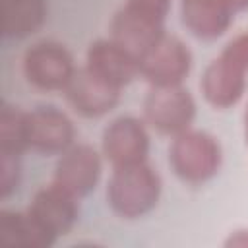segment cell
<instances>
[{
    "label": "cell",
    "mask_w": 248,
    "mask_h": 248,
    "mask_svg": "<svg viewBox=\"0 0 248 248\" xmlns=\"http://www.w3.org/2000/svg\"><path fill=\"white\" fill-rule=\"evenodd\" d=\"M107 203L114 215L126 221L149 215L161 200L163 180L147 163L112 167L107 182Z\"/></svg>",
    "instance_id": "obj_1"
},
{
    "label": "cell",
    "mask_w": 248,
    "mask_h": 248,
    "mask_svg": "<svg viewBox=\"0 0 248 248\" xmlns=\"http://www.w3.org/2000/svg\"><path fill=\"white\" fill-rule=\"evenodd\" d=\"M169 165L182 182L203 184L215 178L221 170L223 147L213 134L188 128L186 132L170 138Z\"/></svg>",
    "instance_id": "obj_2"
},
{
    "label": "cell",
    "mask_w": 248,
    "mask_h": 248,
    "mask_svg": "<svg viewBox=\"0 0 248 248\" xmlns=\"http://www.w3.org/2000/svg\"><path fill=\"white\" fill-rule=\"evenodd\" d=\"M21 68L25 81L46 93H62L78 70L72 52L62 43L50 39L31 45L23 54Z\"/></svg>",
    "instance_id": "obj_3"
},
{
    "label": "cell",
    "mask_w": 248,
    "mask_h": 248,
    "mask_svg": "<svg viewBox=\"0 0 248 248\" xmlns=\"http://www.w3.org/2000/svg\"><path fill=\"white\" fill-rule=\"evenodd\" d=\"M141 112L149 130L159 136L174 138L192 128L196 118V101L184 85L149 87Z\"/></svg>",
    "instance_id": "obj_4"
},
{
    "label": "cell",
    "mask_w": 248,
    "mask_h": 248,
    "mask_svg": "<svg viewBox=\"0 0 248 248\" xmlns=\"http://www.w3.org/2000/svg\"><path fill=\"white\" fill-rule=\"evenodd\" d=\"M192 52L188 45L165 33L151 48L140 56V78H143L149 87H174L182 85L192 70Z\"/></svg>",
    "instance_id": "obj_5"
},
{
    "label": "cell",
    "mask_w": 248,
    "mask_h": 248,
    "mask_svg": "<svg viewBox=\"0 0 248 248\" xmlns=\"http://www.w3.org/2000/svg\"><path fill=\"white\" fill-rule=\"evenodd\" d=\"M101 153L110 167H126L147 161L149 126L143 118L132 114L110 120L101 134Z\"/></svg>",
    "instance_id": "obj_6"
},
{
    "label": "cell",
    "mask_w": 248,
    "mask_h": 248,
    "mask_svg": "<svg viewBox=\"0 0 248 248\" xmlns=\"http://www.w3.org/2000/svg\"><path fill=\"white\" fill-rule=\"evenodd\" d=\"M25 134L29 151L41 155H62L76 143L72 118L50 105H41L25 112Z\"/></svg>",
    "instance_id": "obj_7"
},
{
    "label": "cell",
    "mask_w": 248,
    "mask_h": 248,
    "mask_svg": "<svg viewBox=\"0 0 248 248\" xmlns=\"http://www.w3.org/2000/svg\"><path fill=\"white\" fill-rule=\"evenodd\" d=\"M103 161L101 149L89 143H74L58 157L52 182L81 200L97 188L103 174Z\"/></svg>",
    "instance_id": "obj_8"
},
{
    "label": "cell",
    "mask_w": 248,
    "mask_h": 248,
    "mask_svg": "<svg viewBox=\"0 0 248 248\" xmlns=\"http://www.w3.org/2000/svg\"><path fill=\"white\" fill-rule=\"evenodd\" d=\"M68 107L81 118H103L120 103L122 89L103 81L85 66H79L62 91Z\"/></svg>",
    "instance_id": "obj_9"
},
{
    "label": "cell",
    "mask_w": 248,
    "mask_h": 248,
    "mask_svg": "<svg viewBox=\"0 0 248 248\" xmlns=\"http://www.w3.org/2000/svg\"><path fill=\"white\" fill-rule=\"evenodd\" d=\"M83 66L118 89H124L136 78H140V58L112 37L95 39L89 43Z\"/></svg>",
    "instance_id": "obj_10"
},
{
    "label": "cell",
    "mask_w": 248,
    "mask_h": 248,
    "mask_svg": "<svg viewBox=\"0 0 248 248\" xmlns=\"http://www.w3.org/2000/svg\"><path fill=\"white\" fill-rule=\"evenodd\" d=\"M27 211L46 231L60 238L76 227L79 219V200L58 184L50 182L33 194Z\"/></svg>",
    "instance_id": "obj_11"
},
{
    "label": "cell",
    "mask_w": 248,
    "mask_h": 248,
    "mask_svg": "<svg viewBox=\"0 0 248 248\" xmlns=\"http://www.w3.org/2000/svg\"><path fill=\"white\" fill-rule=\"evenodd\" d=\"M246 72L225 60L221 54L213 58L200 79V91L205 103L213 108L227 110L240 103L246 93Z\"/></svg>",
    "instance_id": "obj_12"
},
{
    "label": "cell",
    "mask_w": 248,
    "mask_h": 248,
    "mask_svg": "<svg viewBox=\"0 0 248 248\" xmlns=\"http://www.w3.org/2000/svg\"><path fill=\"white\" fill-rule=\"evenodd\" d=\"M180 19L196 39L215 41L229 31L234 12L225 0H180Z\"/></svg>",
    "instance_id": "obj_13"
},
{
    "label": "cell",
    "mask_w": 248,
    "mask_h": 248,
    "mask_svg": "<svg viewBox=\"0 0 248 248\" xmlns=\"http://www.w3.org/2000/svg\"><path fill=\"white\" fill-rule=\"evenodd\" d=\"M108 29H110L108 37H112L122 46L132 50L138 58L165 35L163 23L143 17V16L132 12L130 8H126L124 4L114 12Z\"/></svg>",
    "instance_id": "obj_14"
},
{
    "label": "cell",
    "mask_w": 248,
    "mask_h": 248,
    "mask_svg": "<svg viewBox=\"0 0 248 248\" xmlns=\"http://www.w3.org/2000/svg\"><path fill=\"white\" fill-rule=\"evenodd\" d=\"M56 236L46 231L27 209L0 211V246L2 248H50Z\"/></svg>",
    "instance_id": "obj_15"
},
{
    "label": "cell",
    "mask_w": 248,
    "mask_h": 248,
    "mask_svg": "<svg viewBox=\"0 0 248 248\" xmlns=\"http://www.w3.org/2000/svg\"><path fill=\"white\" fill-rule=\"evenodd\" d=\"M46 16V0H0L2 35L6 39L31 37L45 25Z\"/></svg>",
    "instance_id": "obj_16"
},
{
    "label": "cell",
    "mask_w": 248,
    "mask_h": 248,
    "mask_svg": "<svg viewBox=\"0 0 248 248\" xmlns=\"http://www.w3.org/2000/svg\"><path fill=\"white\" fill-rule=\"evenodd\" d=\"M25 112L16 105L2 103L0 107V153L23 155L29 151L25 134Z\"/></svg>",
    "instance_id": "obj_17"
},
{
    "label": "cell",
    "mask_w": 248,
    "mask_h": 248,
    "mask_svg": "<svg viewBox=\"0 0 248 248\" xmlns=\"http://www.w3.org/2000/svg\"><path fill=\"white\" fill-rule=\"evenodd\" d=\"M19 155L0 153V198L6 200L17 192L21 182V163Z\"/></svg>",
    "instance_id": "obj_18"
},
{
    "label": "cell",
    "mask_w": 248,
    "mask_h": 248,
    "mask_svg": "<svg viewBox=\"0 0 248 248\" xmlns=\"http://www.w3.org/2000/svg\"><path fill=\"white\" fill-rule=\"evenodd\" d=\"M124 6L143 17L165 25V19L172 8V0H126Z\"/></svg>",
    "instance_id": "obj_19"
},
{
    "label": "cell",
    "mask_w": 248,
    "mask_h": 248,
    "mask_svg": "<svg viewBox=\"0 0 248 248\" xmlns=\"http://www.w3.org/2000/svg\"><path fill=\"white\" fill-rule=\"evenodd\" d=\"M221 56L248 74V31L234 35L221 50Z\"/></svg>",
    "instance_id": "obj_20"
},
{
    "label": "cell",
    "mask_w": 248,
    "mask_h": 248,
    "mask_svg": "<svg viewBox=\"0 0 248 248\" xmlns=\"http://www.w3.org/2000/svg\"><path fill=\"white\" fill-rule=\"evenodd\" d=\"M223 244L227 248H248V229L231 231Z\"/></svg>",
    "instance_id": "obj_21"
},
{
    "label": "cell",
    "mask_w": 248,
    "mask_h": 248,
    "mask_svg": "<svg viewBox=\"0 0 248 248\" xmlns=\"http://www.w3.org/2000/svg\"><path fill=\"white\" fill-rule=\"evenodd\" d=\"M229 4V8L236 14V12H242V10H248V0H225Z\"/></svg>",
    "instance_id": "obj_22"
},
{
    "label": "cell",
    "mask_w": 248,
    "mask_h": 248,
    "mask_svg": "<svg viewBox=\"0 0 248 248\" xmlns=\"http://www.w3.org/2000/svg\"><path fill=\"white\" fill-rule=\"evenodd\" d=\"M242 124H244V138H246V143H248V107H246V110H244Z\"/></svg>",
    "instance_id": "obj_23"
}]
</instances>
